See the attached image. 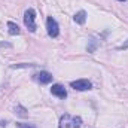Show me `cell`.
<instances>
[{
  "instance_id": "1",
  "label": "cell",
  "mask_w": 128,
  "mask_h": 128,
  "mask_svg": "<svg viewBox=\"0 0 128 128\" xmlns=\"http://www.w3.org/2000/svg\"><path fill=\"white\" fill-rule=\"evenodd\" d=\"M82 125L80 116H72L68 113H64L60 118V128H79Z\"/></svg>"
},
{
  "instance_id": "2",
  "label": "cell",
  "mask_w": 128,
  "mask_h": 128,
  "mask_svg": "<svg viewBox=\"0 0 128 128\" xmlns=\"http://www.w3.org/2000/svg\"><path fill=\"white\" fill-rule=\"evenodd\" d=\"M34 20H36V12H34V9H27L26 10V14H24V24H26V27L28 28V32L34 33L36 32V22H34Z\"/></svg>"
},
{
  "instance_id": "3",
  "label": "cell",
  "mask_w": 128,
  "mask_h": 128,
  "mask_svg": "<svg viewBox=\"0 0 128 128\" xmlns=\"http://www.w3.org/2000/svg\"><path fill=\"white\" fill-rule=\"evenodd\" d=\"M46 30H48L49 37H58V34H60V26L52 16H49L46 20Z\"/></svg>"
},
{
  "instance_id": "4",
  "label": "cell",
  "mask_w": 128,
  "mask_h": 128,
  "mask_svg": "<svg viewBox=\"0 0 128 128\" xmlns=\"http://www.w3.org/2000/svg\"><path fill=\"white\" fill-rule=\"evenodd\" d=\"M70 86L74 88L76 91H88V90H91L92 85L88 79H78V80L70 82Z\"/></svg>"
},
{
  "instance_id": "5",
  "label": "cell",
  "mask_w": 128,
  "mask_h": 128,
  "mask_svg": "<svg viewBox=\"0 0 128 128\" xmlns=\"http://www.w3.org/2000/svg\"><path fill=\"white\" fill-rule=\"evenodd\" d=\"M34 79H36L39 84L46 85V84H49V82L52 80V74H51L49 72H39V73L34 74Z\"/></svg>"
},
{
  "instance_id": "6",
  "label": "cell",
  "mask_w": 128,
  "mask_h": 128,
  "mask_svg": "<svg viewBox=\"0 0 128 128\" xmlns=\"http://www.w3.org/2000/svg\"><path fill=\"white\" fill-rule=\"evenodd\" d=\"M51 92H52V96H57L58 98H66V97H67V91H66V88H64L63 85H60V84L52 85Z\"/></svg>"
},
{
  "instance_id": "7",
  "label": "cell",
  "mask_w": 128,
  "mask_h": 128,
  "mask_svg": "<svg viewBox=\"0 0 128 128\" xmlns=\"http://www.w3.org/2000/svg\"><path fill=\"white\" fill-rule=\"evenodd\" d=\"M73 20H74V22L76 24H85V21H86V12L85 10H79V12H76L74 14V16H73Z\"/></svg>"
},
{
  "instance_id": "8",
  "label": "cell",
  "mask_w": 128,
  "mask_h": 128,
  "mask_svg": "<svg viewBox=\"0 0 128 128\" xmlns=\"http://www.w3.org/2000/svg\"><path fill=\"white\" fill-rule=\"evenodd\" d=\"M8 32H9V34L10 36H15V34H20V27L15 24V22H12V21H9L8 22Z\"/></svg>"
},
{
  "instance_id": "9",
  "label": "cell",
  "mask_w": 128,
  "mask_h": 128,
  "mask_svg": "<svg viewBox=\"0 0 128 128\" xmlns=\"http://www.w3.org/2000/svg\"><path fill=\"white\" fill-rule=\"evenodd\" d=\"M97 46H98V40L97 39H91V42H90V45H88V52H94L97 49Z\"/></svg>"
},
{
  "instance_id": "10",
  "label": "cell",
  "mask_w": 128,
  "mask_h": 128,
  "mask_svg": "<svg viewBox=\"0 0 128 128\" xmlns=\"http://www.w3.org/2000/svg\"><path fill=\"white\" fill-rule=\"evenodd\" d=\"M15 113H16V115H20V116H27L26 109H24L22 106H16V107H15Z\"/></svg>"
},
{
  "instance_id": "11",
  "label": "cell",
  "mask_w": 128,
  "mask_h": 128,
  "mask_svg": "<svg viewBox=\"0 0 128 128\" xmlns=\"http://www.w3.org/2000/svg\"><path fill=\"white\" fill-rule=\"evenodd\" d=\"M18 128H36L33 124H22V122H20L18 124Z\"/></svg>"
},
{
  "instance_id": "12",
  "label": "cell",
  "mask_w": 128,
  "mask_h": 128,
  "mask_svg": "<svg viewBox=\"0 0 128 128\" xmlns=\"http://www.w3.org/2000/svg\"><path fill=\"white\" fill-rule=\"evenodd\" d=\"M127 48H128V40L125 42V43H124V45H122V46H119L118 49H127Z\"/></svg>"
},
{
  "instance_id": "13",
  "label": "cell",
  "mask_w": 128,
  "mask_h": 128,
  "mask_svg": "<svg viewBox=\"0 0 128 128\" xmlns=\"http://www.w3.org/2000/svg\"><path fill=\"white\" fill-rule=\"evenodd\" d=\"M3 46H10V43H6V42H0V48Z\"/></svg>"
},
{
  "instance_id": "14",
  "label": "cell",
  "mask_w": 128,
  "mask_h": 128,
  "mask_svg": "<svg viewBox=\"0 0 128 128\" xmlns=\"http://www.w3.org/2000/svg\"><path fill=\"white\" fill-rule=\"evenodd\" d=\"M119 2H125V0H119Z\"/></svg>"
}]
</instances>
